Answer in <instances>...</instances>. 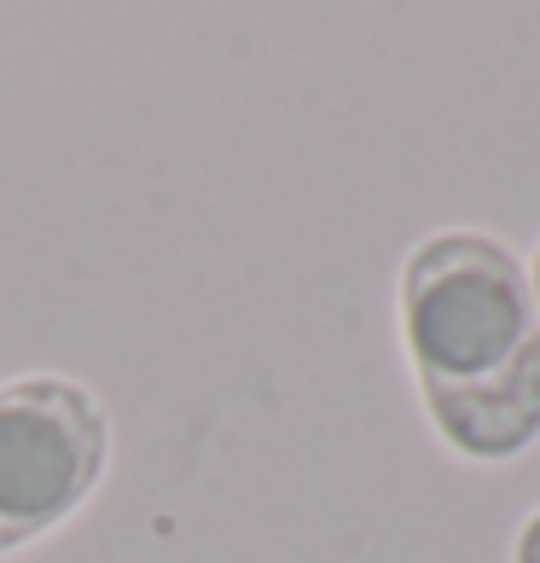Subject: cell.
<instances>
[{
	"label": "cell",
	"mask_w": 540,
	"mask_h": 563,
	"mask_svg": "<svg viewBox=\"0 0 540 563\" xmlns=\"http://www.w3.org/2000/svg\"><path fill=\"white\" fill-rule=\"evenodd\" d=\"M511 563H540V511L529 517L524 529H517V540H511Z\"/></svg>",
	"instance_id": "cell-3"
},
{
	"label": "cell",
	"mask_w": 540,
	"mask_h": 563,
	"mask_svg": "<svg viewBox=\"0 0 540 563\" xmlns=\"http://www.w3.org/2000/svg\"><path fill=\"white\" fill-rule=\"evenodd\" d=\"M524 267H529V290H535V308H540V244H535V256Z\"/></svg>",
	"instance_id": "cell-4"
},
{
	"label": "cell",
	"mask_w": 540,
	"mask_h": 563,
	"mask_svg": "<svg viewBox=\"0 0 540 563\" xmlns=\"http://www.w3.org/2000/svg\"><path fill=\"white\" fill-rule=\"evenodd\" d=\"M401 349L436 435L506 465L540 435V308L524 256L488 233H430L396 285Z\"/></svg>",
	"instance_id": "cell-1"
},
{
	"label": "cell",
	"mask_w": 540,
	"mask_h": 563,
	"mask_svg": "<svg viewBox=\"0 0 540 563\" xmlns=\"http://www.w3.org/2000/svg\"><path fill=\"white\" fill-rule=\"evenodd\" d=\"M111 471V419L76 378L0 384V558L24 552L99 494Z\"/></svg>",
	"instance_id": "cell-2"
}]
</instances>
